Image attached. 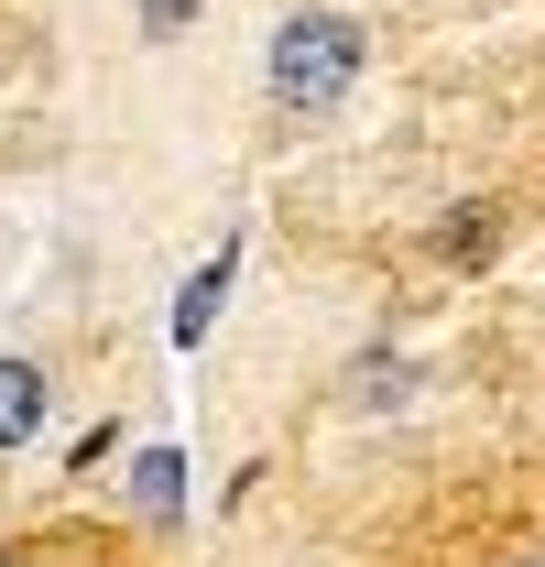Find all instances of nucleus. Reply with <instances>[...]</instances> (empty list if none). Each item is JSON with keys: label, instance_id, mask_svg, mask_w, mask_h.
Returning a JSON list of instances; mask_svg holds the SVG:
<instances>
[{"label": "nucleus", "instance_id": "nucleus-1", "mask_svg": "<svg viewBox=\"0 0 545 567\" xmlns=\"http://www.w3.org/2000/svg\"><path fill=\"white\" fill-rule=\"evenodd\" d=\"M272 99H284V110H306V121H317V110H339L349 99V76H360V33H349L339 11H295V22H284V33H272Z\"/></svg>", "mask_w": 545, "mask_h": 567}, {"label": "nucleus", "instance_id": "nucleus-6", "mask_svg": "<svg viewBox=\"0 0 545 567\" xmlns=\"http://www.w3.org/2000/svg\"><path fill=\"white\" fill-rule=\"evenodd\" d=\"M186 11H197V0H142V22H153V33H186Z\"/></svg>", "mask_w": 545, "mask_h": 567}, {"label": "nucleus", "instance_id": "nucleus-2", "mask_svg": "<svg viewBox=\"0 0 545 567\" xmlns=\"http://www.w3.org/2000/svg\"><path fill=\"white\" fill-rule=\"evenodd\" d=\"M229 284H240V251L218 240V262H197V274H186V295H175V350H197L207 328H218V306H229Z\"/></svg>", "mask_w": 545, "mask_h": 567}, {"label": "nucleus", "instance_id": "nucleus-5", "mask_svg": "<svg viewBox=\"0 0 545 567\" xmlns=\"http://www.w3.org/2000/svg\"><path fill=\"white\" fill-rule=\"evenodd\" d=\"M436 240H448V262H491V240H502V218H491V208H459L448 229H436Z\"/></svg>", "mask_w": 545, "mask_h": 567}, {"label": "nucleus", "instance_id": "nucleus-3", "mask_svg": "<svg viewBox=\"0 0 545 567\" xmlns=\"http://www.w3.org/2000/svg\"><path fill=\"white\" fill-rule=\"evenodd\" d=\"M44 425V371L33 360H0V447H22Z\"/></svg>", "mask_w": 545, "mask_h": 567}, {"label": "nucleus", "instance_id": "nucleus-4", "mask_svg": "<svg viewBox=\"0 0 545 567\" xmlns=\"http://www.w3.org/2000/svg\"><path fill=\"white\" fill-rule=\"evenodd\" d=\"M132 492H142V513H175V502H186V470H175V447H142V458H132Z\"/></svg>", "mask_w": 545, "mask_h": 567}]
</instances>
